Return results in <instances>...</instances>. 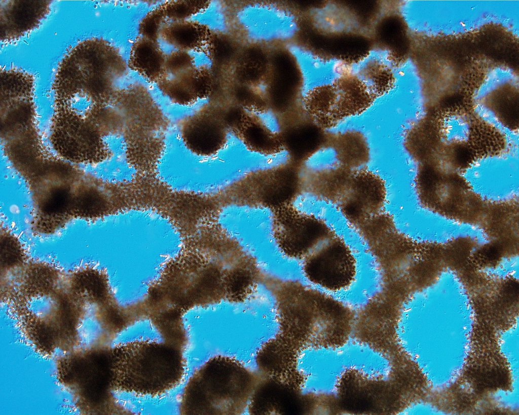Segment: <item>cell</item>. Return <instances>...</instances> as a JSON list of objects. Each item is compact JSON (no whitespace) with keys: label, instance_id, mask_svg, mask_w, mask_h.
<instances>
[{"label":"cell","instance_id":"5","mask_svg":"<svg viewBox=\"0 0 519 415\" xmlns=\"http://www.w3.org/2000/svg\"><path fill=\"white\" fill-rule=\"evenodd\" d=\"M274 231L280 248L288 256L296 258H305L334 235L321 220L300 212L278 216Z\"/></svg>","mask_w":519,"mask_h":415},{"label":"cell","instance_id":"3","mask_svg":"<svg viewBox=\"0 0 519 415\" xmlns=\"http://www.w3.org/2000/svg\"><path fill=\"white\" fill-rule=\"evenodd\" d=\"M304 271L315 284L328 290L340 291L353 282L356 263L347 244L333 235L305 258Z\"/></svg>","mask_w":519,"mask_h":415},{"label":"cell","instance_id":"9","mask_svg":"<svg viewBox=\"0 0 519 415\" xmlns=\"http://www.w3.org/2000/svg\"><path fill=\"white\" fill-rule=\"evenodd\" d=\"M332 141L340 166L351 170L368 161L369 148L362 134L346 132L337 135Z\"/></svg>","mask_w":519,"mask_h":415},{"label":"cell","instance_id":"2","mask_svg":"<svg viewBox=\"0 0 519 415\" xmlns=\"http://www.w3.org/2000/svg\"><path fill=\"white\" fill-rule=\"evenodd\" d=\"M234 28L252 44H288L299 25L293 12L276 4L257 2L239 6L233 12Z\"/></svg>","mask_w":519,"mask_h":415},{"label":"cell","instance_id":"4","mask_svg":"<svg viewBox=\"0 0 519 415\" xmlns=\"http://www.w3.org/2000/svg\"><path fill=\"white\" fill-rule=\"evenodd\" d=\"M210 70L205 64L198 65L192 53L173 50L166 54L162 75L156 84L172 102L190 105L207 99L203 82Z\"/></svg>","mask_w":519,"mask_h":415},{"label":"cell","instance_id":"11","mask_svg":"<svg viewBox=\"0 0 519 415\" xmlns=\"http://www.w3.org/2000/svg\"><path fill=\"white\" fill-rule=\"evenodd\" d=\"M211 1H172L159 6L165 20L191 19L203 14L209 7Z\"/></svg>","mask_w":519,"mask_h":415},{"label":"cell","instance_id":"10","mask_svg":"<svg viewBox=\"0 0 519 415\" xmlns=\"http://www.w3.org/2000/svg\"><path fill=\"white\" fill-rule=\"evenodd\" d=\"M352 171L341 166L320 170L315 174L313 191L323 199L337 202Z\"/></svg>","mask_w":519,"mask_h":415},{"label":"cell","instance_id":"7","mask_svg":"<svg viewBox=\"0 0 519 415\" xmlns=\"http://www.w3.org/2000/svg\"><path fill=\"white\" fill-rule=\"evenodd\" d=\"M210 31L202 21L191 19L165 20L158 34V41L174 50L206 54Z\"/></svg>","mask_w":519,"mask_h":415},{"label":"cell","instance_id":"12","mask_svg":"<svg viewBox=\"0 0 519 415\" xmlns=\"http://www.w3.org/2000/svg\"><path fill=\"white\" fill-rule=\"evenodd\" d=\"M165 21L159 7L147 13L140 22V35L158 41L159 30Z\"/></svg>","mask_w":519,"mask_h":415},{"label":"cell","instance_id":"8","mask_svg":"<svg viewBox=\"0 0 519 415\" xmlns=\"http://www.w3.org/2000/svg\"><path fill=\"white\" fill-rule=\"evenodd\" d=\"M166 54L157 40L139 35L131 45L128 67L146 81L157 84Z\"/></svg>","mask_w":519,"mask_h":415},{"label":"cell","instance_id":"6","mask_svg":"<svg viewBox=\"0 0 519 415\" xmlns=\"http://www.w3.org/2000/svg\"><path fill=\"white\" fill-rule=\"evenodd\" d=\"M386 193L385 182L379 175L365 169L352 171L337 202L346 213L362 216L380 209Z\"/></svg>","mask_w":519,"mask_h":415},{"label":"cell","instance_id":"13","mask_svg":"<svg viewBox=\"0 0 519 415\" xmlns=\"http://www.w3.org/2000/svg\"><path fill=\"white\" fill-rule=\"evenodd\" d=\"M268 90V86L265 83L260 82L256 85L255 90L258 93L265 94Z\"/></svg>","mask_w":519,"mask_h":415},{"label":"cell","instance_id":"1","mask_svg":"<svg viewBox=\"0 0 519 415\" xmlns=\"http://www.w3.org/2000/svg\"><path fill=\"white\" fill-rule=\"evenodd\" d=\"M120 351V370L126 390L158 395L181 380V356L174 349L147 342L127 344Z\"/></svg>","mask_w":519,"mask_h":415}]
</instances>
